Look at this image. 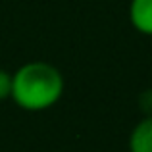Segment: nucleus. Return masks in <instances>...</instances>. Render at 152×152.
Returning a JSON list of instances; mask_svg holds the SVG:
<instances>
[{
	"instance_id": "f257e3e1",
	"label": "nucleus",
	"mask_w": 152,
	"mask_h": 152,
	"mask_svg": "<svg viewBox=\"0 0 152 152\" xmlns=\"http://www.w3.org/2000/svg\"><path fill=\"white\" fill-rule=\"evenodd\" d=\"M66 81L54 64L35 60L19 66L12 73L10 98L25 112H45L64 96Z\"/></svg>"
},
{
	"instance_id": "f03ea898",
	"label": "nucleus",
	"mask_w": 152,
	"mask_h": 152,
	"mask_svg": "<svg viewBox=\"0 0 152 152\" xmlns=\"http://www.w3.org/2000/svg\"><path fill=\"white\" fill-rule=\"evenodd\" d=\"M127 18L137 33L152 37V0H131Z\"/></svg>"
},
{
	"instance_id": "7ed1b4c3",
	"label": "nucleus",
	"mask_w": 152,
	"mask_h": 152,
	"mask_svg": "<svg viewBox=\"0 0 152 152\" xmlns=\"http://www.w3.org/2000/svg\"><path fill=\"white\" fill-rule=\"evenodd\" d=\"M129 152H152V114L145 115L129 135Z\"/></svg>"
},
{
	"instance_id": "20e7f679",
	"label": "nucleus",
	"mask_w": 152,
	"mask_h": 152,
	"mask_svg": "<svg viewBox=\"0 0 152 152\" xmlns=\"http://www.w3.org/2000/svg\"><path fill=\"white\" fill-rule=\"evenodd\" d=\"M12 94V73L0 67V102L8 100Z\"/></svg>"
}]
</instances>
